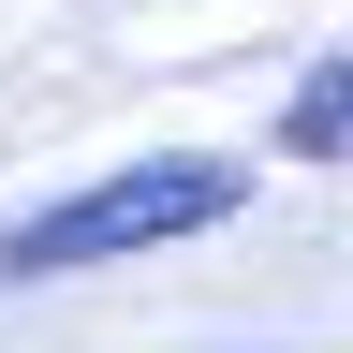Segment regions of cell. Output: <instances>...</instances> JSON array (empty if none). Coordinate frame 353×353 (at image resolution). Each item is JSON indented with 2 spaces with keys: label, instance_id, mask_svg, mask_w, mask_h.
<instances>
[{
  "label": "cell",
  "instance_id": "6da1fadb",
  "mask_svg": "<svg viewBox=\"0 0 353 353\" xmlns=\"http://www.w3.org/2000/svg\"><path fill=\"white\" fill-rule=\"evenodd\" d=\"M236 206H250V162H132V176H103V192L15 221V236H0V280H74V265L206 236V221H236Z\"/></svg>",
  "mask_w": 353,
  "mask_h": 353
},
{
  "label": "cell",
  "instance_id": "7a4b0ae2",
  "mask_svg": "<svg viewBox=\"0 0 353 353\" xmlns=\"http://www.w3.org/2000/svg\"><path fill=\"white\" fill-rule=\"evenodd\" d=\"M280 148L294 162H353V59H309V88L280 103Z\"/></svg>",
  "mask_w": 353,
  "mask_h": 353
}]
</instances>
